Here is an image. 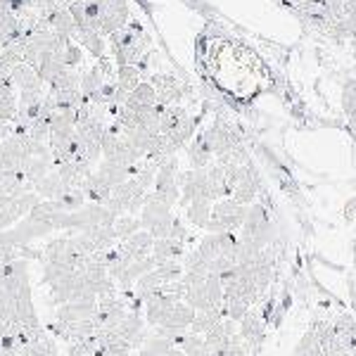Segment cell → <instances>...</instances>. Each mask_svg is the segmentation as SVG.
Instances as JSON below:
<instances>
[{
    "label": "cell",
    "mask_w": 356,
    "mask_h": 356,
    "mask_svg": "<svg viewBox=\"0 0 356 356\" xmlns=\"http://www.w3.org/2000/svg\"><path fill=\"white\" fill-rule=\"evenodd\" d=\"M247 207L250 204H240L233 197H221L211 204V216L207 221L204 231L207 233H226V231H240L245 216H247Z\"/></svg>",
    "instance_id": "cell-1"
},
{
    "label": "cell",
    "mask_w": 356,
    "mask_h": 356,
    "mask_svg": "<svg viewBox=\"0 0 356 356\" xmlns=\"http://www.w3.org/2000/svg\"><path fill=\"white\" fill-rule=\"evenodd\" d=\"M150 83L157 90V102L164 107L178 105L183 100V86L176 81V76H164V74H154Z\"/></svg>",
    "instance_id": "cell-2"
},
{
    "label": "cell",
    "mask_w": 356,
    "mask_h": 356,
    "mask_svg": "<svg viewBox=\"0 0 356 356\" xmlns=\"http://www.w3.org/2000/svg\"><path fill=\"white\" fill-rule=\"evenodd\" d=\"M152 243H154V238L150 235V231L140 228V231H136L134 235H129L126 240H122V243H119V250H122L131 261H136V259H143V257L150 254Z\"/></svg>",
    "instance_id": "cell-3"
},
{
    "label": "cell",
    "mask_w": 356,
    "mask_h": 356,
    "mask_svg": "<svg viewBox=\"0 0 356 356\" xmlns=\"http://www.w3.org/2000/svg\"><path fill=\"white\" fill-rule=\"evenodd\" d=\"M8 79L13 81L17 90H43V81L38 76V72L31 65H26V62H19V65L10 69Z\"/></svg>",
    "instance_id": "cell-4"
},
{
    "label": "cell",
    "mask_w": 356,
    "mask_h": 356,
    "mask_svg": "<svg viewBox=\"0 0 356 356\" xmlns=\"http://www.w3.org/2000/svg\"><path fill=\"white\" fill-rule=\"evenodd\" d=\"M188 162H191V169H207V166L214 162V152H211L204 134H197L195 138H191V145H188Z\"/></svg>",
    "instance_id": "cell-5"
},
{
    "label": "cell",
    "mask_w": 356,
    "mask_h": 356,
    "mask_svg": "<svg viewBox=\"0 0 356 356\" xmlns=\"http://www.w3.org/2000/svg\"><path fill=\"white\" fill-rule=\"evenodd\" d=\"M154 102H157V90H154V86L150 81H140L129 95H126L124 107H129V110L136 112V110H145V107H152Z\"/></svg>",
    "instance_id": "cell-6"
},
{
    "label": "cell",
    "mask_w": 356,
    "mask_h": 356,
    "mask_svg": "<svg viewBox=\"0 0 356 356\" xmlns=\"http://www.w3.org/2000/svg\"><path fill=\"white\" fill-rule=\"evenodd\" d=\"M150 254L154 257V261L157 264L169 261V259H183V254H186V243L174 240V238H159L152 243Z\"/></svg>",
    "instance_id": "cell-7"
},
{
    "label": "cell",
    "mask_w": 356,
    "mask_h": 356,
    "mask_svg": "<svg viewBox=\"0 0 356 356\" xmlns=\"http://www.w3.org/2000/svg\"><path fill=\"white\" fill-rule=\"evenodd\" d=\"M53 31L62 33V36L67 38H76V22H74L72 13H69V8H62V5H55V10L50 13L48 22H45Z\"/></svg>",
    "instance_id": "cell-8"
},
{
    "label": "cell",
    "mask_w": 356,
    "mask_h": 356,
    "mask_svg": "<svg viewBox=\"0 0 356 356\" xmlns=\"http://www.w3.org/2000/svg\"><path fill=\"white\" fill-rule=\"evenodd\" d=\"M195 309L191 307V304H186V302H176L174 307L169 309V314L164 316V321L159 325H171V328H181V330H188L191 328V323H193V318H195Z\"/></svg>",
    "instance_id": "cell-9"
},
{
    "label": "cell",
    "mask_w": 356,
    "mask_h": 356,
    "mask_svg": "<svg viewBox=\"0 0 356 356\" xmlns=\"http://www.w3.org/2000/svg\"><path fill=\"white\" fill-rule=\"evenodd\" d=\"M65 191H69V188L62 183L60 174H57L55 169H50L48 174H45L41 181H36V186H33V193H36L41 200H55Z\"/></svg>",
    "instance_id": "cell-10"
},
{
    "label": "cell",
    "mask_w": 356,
    "mask_h": 356,
    "mask_svg": "<svg viewBox=\"0 0 356 356\" xmlns=\"http://www.w3.org/2000/svg\"><path fill=\"white\" fill-rule=\"evenodd\" d=\"M74 41H79L83 45L86 50H88L93 57H102L105 55V48H107V43H105V36L102 33H97L95 29H90V26H79L76 29V38Z\"/></svg>",
    "instance_id": "cell-11"
},
{
    "label": "cell",
    "mask_w": 356,
    "mask_h": 356,
    "mask_svg": "<svg viewBox=\"0 0 356 356\" xmlns=\"http://www.w3.org/2000/svg\"><path fill=\"white\" fill-rule=\"evenodd\" d=\"M17 114V95H15V86L10 79L0 81V122L13 124Z\"/></svg>",
    "instance_id": "cell-12"
},
{
    "label": "cell",
    "mask_w": 356,
    "mask_h": 356,
    "mask_svg": "<svg viewBox=\"0 0 356 356\" xmlns=\"http://www.w3.org/2000/svg\"><path fill=\"white\" fill-rule=\"evenodd\" d=\"M86 238L93 243L95 252L110 250V247L117 245V233H114V226H88L81 231Z\"/></svg>",
    "instance_id": "cell-13"
},
{
    "label": "cell",
    "mask_w": 356,
    "mask_h": 356,
    "mask_svg": "<svg viewBox=\"0 0 356 356\" xmlns=\"http://www.w3.org/2000/svg\"><path fill=\"white\" fill-rule=\"evenodd\" d=\"M211 204L214 202H209V200H193L191 204H186V219L195 228H204L211 216Z\"/></svg>",
    "instance_id": "cell-14"
},
{
    "label": "cell",
    "mask_w": 356,
    "mask_h": 356,
    "mask_svg": "<svg viewBox=\"0 0 356 356\" xmlns=\"http://www.w3.org/2000/svg\"><path fill=\"white\" fill-rule=\"evenodd\" d=\"M140 81H143V79H140V69H138L136 65L117 67V81H114V83H117L122 90H126V93H131V90H134Z\"/></svg>",
    "instance_id": "cell-15"
},
{
    "label": "cell",
    "mask_w": 356,
    "mask_h": 356,
    "mask_svg": "<svg viewBox=\"0 0 356 356\" xmlns=\"http://www.w3.org/2000/svg\"><path fill=\"white\" fill-rule=\"evenodd\" d=\"M178 347L183 349V354H186V356H209V347H207L204 337L195 335V332H191V330L183 335V340H181Z\"/></svg>",
    "instance_id": "cell-16"
},
{
    "label": "cell",
    "mask_w": 356,
    "mask_h": 356,
    "mask_svg": "<svg viewBox=\"0 0 356 356\" xmlns=\"http://www.w3.org/2000/svg\"><path fill=\"white\" fill-rule=\"evenodd\" d=\"M183 302L191 304L195 312H207V309H211V302H209V297H207L204 283L202 285H191V288H186Z\"/></svg>",
    "instance_id": "cell-17"
},
{
    "label": "cell",
    "mask_w": 356,
    "mask_h": 356,
    "mask_svg": "<svg viewBox=\"0 0 356 356\" xmlns=\"http://www.w3.org/2000/svg\"><path fill=\"white\" fill-rule=\"evenodd\" d=\"M140 219L136 214H119L114 219V233H117V240H126L129 235H134L136 231H140Z\"/></svg>",
    "instance_id": "cell-18"
},
{
    "label": "cell",
    "mask_w": 356,
    "mask_h": 356,
    "mask_svg": "<svg viewBox=\"0 0 356 356\" xmlns=\"http://www.w3.org/2000/svg\"><path fill=\"white\" fill-rule=\"evenodd\" d=\"M97 344H100V337H97V332H93L88 337H81V340L67 342V352L69 356H88L95 352Z\"/></svg>",
    "instance_id": "cell-19"
},
{
    "label": "cell",
    "mask_w": 356,
    "mask_h": 356,
    "mask_svg": "<svg viewBox=\"0 0 356 356\" xmlns=\"http://www.w3.org/2000/svg\"><path fill=\"white\" fill-rule=\"evenodd\" d=\"M197 252L204 257L207 261H211L214 257H219L221 254V238H219V233H207L204 238L200 240Z\"/></svg>",
    "instance_id": "cell-20"
},
{
    "label": "cell",
    "mask_w": 356,
    "mask_h": 356,
    "mask_svg": "<svg viewBox=\"0 0 356 356\" xmlns=\"http://www.w3.org/2000/svg\"><path fill=\"white\" fill-rule=\"evenodd\" d=\"M154 271L159 273L162 283H169V280H178L183 275V264L178 259H169V261H162L154 266Z\"/></svg>",
    "instance_id": "cell-21"
},
{
    "label": "cell",
    "mask_w": 356,
    "mask_h": 356,
    "mask_svg": "<svg viewBox=\"0 0 356 356\" xmlns=\"http://www.w3.org/2000/svg\"><path fill=\"white\" fill-rule=\"evenodd\" d=\"M171 347H176V344L171 340H166V337H159V335H147L145 342H143V349H147V352L154 354V356L166 354Z\"/></svg>",
    "instance_id": "cell-22"
},
{
    "label": "cell",
    "mask_w": 356,
    "mask_h": 356,
    "mask_svg": "<svg viewBox=\"0 0 356 356\" xmlns=\"http://www.w3.org/2000/svg\"><path fill=\"white\" fill-rule=\"evenodd\" d=\"M171 223H174V214H166L162 216V219H157L152 223L147 231H150V235L154 240H159V238H169V233H171Z\"/></svg>",
    "instance_id": "cell-23"
},
{
    "label": "cell",
    "mask_w": 356,
    "mask_h": 356,
    "mask_svg": "<svg viewBox=\"0 0 356 356\" xmlns=\"http://www.w3.org/2000/svg\"><path fill=\"white\" fill-rule=\"evenodd\" d=\"M62 62H65L67 67L76 69L79 65H81V45H76L74 41H69L67 48H65V53H62Z\"/></svg>",
    "instance_id": "cell-24"
},
{
    "label": "cell",
    "mask_w": 356,
    "mask_h": 356,
    "mask_svg": "<svg viewBox=\"0 0 356 356\" xmlns=\"http://www.w3.org/2000/svg\"><path fill=\"white\" fill-rule=\"evenodd\" d=\"M169 238L181 240V243H186V240H188V228L183 226V221L178 219V216H174V223H171V233H169Z\"/></svg>",
    "instance_id": "cell-25"
},
{
    "label": "cell",
    "mask_w": 356,
    "mask_h": 356,
    "mask_svg": "<svg viewBox=\"0 0 356 356\" xmlns=\"http://www.w3.org/2000/svg\"><path fill=\"white\" fill-rule=\"evenodd\" d=\"M344 219H347L349 223L356 221V197H349L347 204H344Z\"/></svg>",
    "instance_id": "cell-26"
},
{
    "label": "cell",
    "mask_w": 356,
    "mask_h": 356,
    "mask_svg": "<svg viewBox=\"0 0 356 356\" xmlns=\"http://www.w3.org/2000/svg\"><path fill=\"white\" fill-rule=\"evenodd\" d=\"M347 122H349V129H352V134H356V110L352 114H347Z\"/></svg>",
    "instance_id": "cell-27"
},
{
    "label": "cell",
    "mask_w": 356,
    "mask_h": 356,
    "mask_svg": "<svg viewBox=\"0 0 356 356\" xmlns=\"http://www.w3.org/2000/svg\"><path fill=\"white\" fill-rule=\"evenodd\" d=\"M162 356H186V354H183V349H181V347H171L169 352L162 354Z\"/></svg>",
    "instance_id": "cell-28"
},
{
    "label": "cell",
    "mask_w": 356,
    "mask_h": 356,
    "mask_svg": "<svg viewBox=\"0 0 356 356\" xmlns=\"http://www.w3.org/2000/svg\"><path fill=\"white\" fill-rule=\"evenodd\" d=\"M10 134V124H5V122H0V140H3L5 136Z\"/></svg>",
    "instance_id": "cell-29"
}]
</instances>
